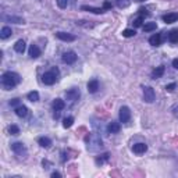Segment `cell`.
<instances>
[{"mask_svg":"<svg viewBox=\"0 0 178 178\" xmlns=\"http://www.w3.org/2000/svg\"><path fill=\"white\" fill-rule=\"evenodd\" d=\"M28 53H29V57H31V59H38L42 52H40V49L36 46V44H31V46H29V52Z\"/></svg>","mask_w":178,"mask_h":178,"instance_id":"obj_12","label":"cell"},{"mask_svg":"<svg viewBox=\"0 0 178 178\" xmlns=\"http://www.w3.org/2000/svg\"><path fill=\"white\" fill-rule=\"evenodd\" d=\"M20 105V99H13V100H10V106H18Z\"/></svg>","mask_w":178,"mask_h":178,"instance_id":"obj_33","label":"cell"},{"mask_svg":"<svg viewBox=\"0 0 178 178\" xmlns=\"http://www.w3.org/2000/svg\"><path fill=\"white\" fill-rule=\"evenodd\" d=\"M163 21L166 24H173L178 21V13H168L166 16H163Z\"/></svg>","mask_w":178,"mask_h":178,"instance_id":"obj_11","label":"cell"},{"mask_svg":"<svg viewBox=\"0 0 178 178\" xmlns=\"http://www.w3.org/2000/svg\"><path fill=\"white\" fill-rule=\"evenodd\" d=\"M135 34H136V32H135V29H124V31H123V36L124 38H132V36H135Z\"/></svg>","mask_w":178,"mask_h":178,"instance_id":"obj_25","label":"cell"},{"mask_svg":"<svg viewBox=\"0 0 178 178\" xmlns=\"http://www.w3.org/2000/svg\"><path fill=\"white\" fill-rule=\"evenodd\" d=\"M149 43L152 46H160L162 44V34H155L149 38Z\"/></svg>","mask_w":178,"mask_h":178,"instance_id":"obj_14","label":"cell"},{"mask_svg":"<svg viewBox=\"0 0 178 178\" xmlns=\"http://www.w3.org/2000/svg\"><path fill=\"white\" fill-rule=\"evenodd\" d=\"M11 150H13L17 156H22V157L26 156V148L24 146V143H21V142H14V143H11Z\"/></svg>","mask_w":178,"mask_h":178,"instance_id":"obj_4","label":"cell"},{"mask_svg":"<svg viewBox=\"0 0 178 178\" xmlns=\"http://www.w3.org/2000/svg\"><path fill=\"white\" fill-rule=\"evenodd\" d=\"M66 96H67V99L70 100V102H75V100L79 99V96H81V92H79V89L73 88V89H70V91L66 92Z\"/></svg>","mask_w":178,"mask_h":178,"instance_id":"obj_6","label":"cell"},{"mask_svg":"<svg viewBox=\"0 0 178 178\" xmlns=\"http://www.w3.org/2000/svg\"><path fill=\"white\" fill-rule=\"evenodd\" d=\"M176 87H177V85L174 84V82H173V84H168L167 87H166V91H167V92H173L174 89H176Z\"/></svg>","mask_w":178,"mask_h":178,"instance_id":"obj_31","label":"cell"},{"mask_svg":"<svg viewBox=\"0 0 178 178\" xmlns=\"http://www.w3.org/2000/svg\"><path fill=\"white\" fill-rule=\"evenodd\" d=\"M142 22H143V17H138V18L134 21V26H135V28H139V26L143 25Z\"/></svg>","mask_w":178,"mask_h":178,"instance_id":"obj_29","label":"cell"},{"mask_svg":"<svg viewBox=\"0 0 178 178\" xmlns=\"http://www.w3.org/2000/svg\"><path fill=\"white\" fill-rule=\"evenodd\" d=\"M120 129H121L120 123H115V121H111V123L107 125V131L110 134H118Z\"/></svg>","mask_w":178,"mask_h":178,"instance_id":"obj_13","label":"cell"},{"mask_svg":"<svg viewBox=\"0 0 178 178\" xmlns=\"http://www.w3.org/2000/svg\"><path fill=\"white\" fill-rule=\"evenodd\" d=\"M138 2H143V0H138Z\"/></svg>","mask_w":178,"mask_h":178,"instance_id":"obj_37","label":"cell"},{"mask_svg":"<svg viewBox=\"0 0 178 178\" xmlns=\"http://www.w3.org/2000/svg\"><path fill=\"white\" fill-rule=\"evenodd\" d=\"M38 143H39L42 148H50L52 141H50L47 136H40V138H38Z\"/></svg>","mask_w":178,"mask_h":178,"instance_id":"obj_21","label":"cell"},{"mask_svg":"<svg viewBox=\"0 0 178 178\" xmlns=\"http://www.w3.org/2000/svg\"><path fill=\"white\" fill-rule=\"evenodd\" d=\"M110 7H111V3H110V2H105V4H103V8H105V10H109Z\"/></svg>","mask_w":178,"mask_h":178,"instance_id":"obj_34","label":"cell"},{"mask_svg":"<svg viewBox=\"0 0 178 178\" xmlns=\"http://www.w3.org/2000/svg\"><path fill=\"white\" fill-rule=\"evenodd\" d=\"M56 36H57L60 40H64V42H74V40L77 39L73 34H68V32H57Z\"/></svg>","mask_w":178,"mask_h":178,"instance_id":"obj_8","label":"cell"},{"mask_svg":"<svg viewBox=\"0 0 178 178\" xmlns=\"http://www.w3.org/2000/svg\"><path fill=\"white\" fill-rule=\"evenodd\" d=\"M73 124H74V118H73V117L64 118V121H63V127H64V128H70Z\"/></svg>","mask_w":178,"mask_h":178,"instance_id":"obj_27","label":"cell"},{"mask_svg":"<svg viewBox=\"0 0 178 178\" xmlns=\"http://www.w3.org/2000/svg\"><path fill=\"white\" fill-rule=\"evenodd\" d=\"M139 16H141V17H146V16H149V13H148L146 8H139Z\"/></svg>","mask_w":178,"mask_h":178,"instance_id":"obj_32","label":"cell"},{"mask_svg":"<svg viewBox=\"0 0 178 178\" xmlns=\"http://www.w3.org/2000/svg\"><path fill=\"white\" fill-rule=\"evenodd\" d=\"M57 78H59V68L53 67L50 71H47L42 75V82L44 85H53L56 84Z\"/></svg>","mask_w":178,"mask_h":178,"instance_id":"obj_2","label":"cell"},{"mask_svg":"<svg viewBox=\"0 0 178 178\" xmlns=\"http://www.w3.org/2000/svg\"><path fill=\"white\" fill-rule=\"evenodd\" d=\"M52 177H53V178H56V177H61V174H60V173H52Z\"/></svg>","mask_w":178,"mask_h":178,"instance_id":"obj_36","label":"cell"},{"mask_svg":"<svg viewBox=\"0 0 178 178\" xmlns=\"http://www.w3.org/2000/svg\"><path fill=\"white\" fill-rule=\"evenodd\" d=\"M14 50H16L17 53H24L25 52V42H24L22 39L17 40L16 44H14Z\"/></svg>","mask_w":178,"mask_h":178,"instance_id":"obj_19","label":"cell"},{"mask_svg":"<svg viewBox=\"0 0 178 178\" xmlns=\"http://www.w3.org/2000/svg\"><path fill=\"white\" fill-rule=\"evenodd\" d=\"M146 150H148V145L142 143V142H139V143H135V145L132 146V152L135 153V155H143Z\"/></svg>","mask_w":178,"mask_h":178,"instance_id":"obj_9","label":"cell"},{"mask_svg":"<svg viewBox=\"0 0 178 178\" xmlns=\"http://www.w3.org/2000/svg\"><path fill=\"white\" fill-rule=\"evenodd\" d=\"M16 114L18 115V117H26V114H28V109L25 107V106H17L16 107Z\"/></svg>","mask_w":178,"mask_h":178,"instance_id":"obj_22","label":"cell"},{"mask_svg":"<svg viewBox=\"0 0 178 178\" xmlns=\"http://www.w3.org/2000/svg\"><path fill=\"white\" fill-rule=\"evenodd\" d=\"M87 88H88L89 93H96L97 89H99V81H97V79H91V81L88 82Z\"/></svg>","mask_w":178,"mask_h":178,"instance_id":"obj_10","label":"cell"},{"mask_svg":"<svg viewBox=\"0 0 178 178\" xmlns=\"http://www.w3.org/2000/svg\"><path fill=\"white\" fill-rule=\"evenodd\" d=\"M64 107H66V103H64L63 99H56L54 102H53V109H54V111H60V110H63Z\"/></svg>","mask_w":178,"mask_h":178,"instance_id":"obj_17","label":"cell"},{"mask_svg":"<svg viewBox=\"0 0 178 178\" xmlns=\"http://www.w3.org/2000/svg\"><path fill=\"white\" fill-rule=\"evenodd\" d=\"M20 82H21V78H20V75L17 73L6 71V73L2 75V85H3V88H4L6 91L13 89L14 87H17Z\"/></svg>","mask_w":178,"mask_h":178,"instance_id":"obj_1","label":"cell"},{"mask_svg":"<svg viewBox=\"0 0 178 178\" xmlns=\"http://www.w3.org/2000/svg\"><path fill=\"white\" fill-rule=\"evenodd\" d=\"M26 97H28L29 102H38V100H39V93H38L36 91H32L26 95Z\"/></svg>","mask_w":178,"mask_h":178,"instance_id":"obj_23","label":"cell"},{"mask_svg":"<svg viewBox=\"0 0 178 178\" xmlns=\"http://www.w3.org/2000/svg\"><path fill=\"white\" fill-rule=\"evenodd\" d=\"M8 132L11 134V135H18L20 134V128H18V125H10V128H8Z\"/></svg>","mask_w":178,"mask_h":178,"instance_id":"obj_28","label":"cell"},{"mask_svg":"<svg viewBox=\"0 0 178 178\" xmlns=\"http://www.w3.org/2000/svg\"><path fill=\"white\" fill-rule=\"evenodd\" d=\"M11 34H13V31H11L10 26H3L2 31H0V38L2 39H7V38L11 36Z\"/></svg>","mask_w":178,"mask_h":178,"instance_id":"obj_18","label":"cell"},{"mask_svg":"<svg viewBox=\"0 0 178 178\" xmlns=\"http://www.w3.org/2000/svg\"><path fill=\"white\" fill-rule=\"evenodd\" d=\"M63 61L66 64H74L77 61V53L75 52H66L63 54Z\"/></svg>","mask_w":178,"mask_h":178,"instance_id":"obj_7","label":"cell"},{"mask_svg":"<svg viewBox=\"0 0 178 178\" xmlns=\"http://www.w3.org/2000/svg\"><path fill=\"white\" fill-rule=\"evenodd\" d=\"M4 20H7V21H13L16 24H24V20L20 18V17H14V16H10V17H4Z\"/></svg>","mask_w":178,"mask_h":178,"instance_id":"obj_26","label":"cell"},{"mask_svg":"<svg viewBox=\"0 0 178 178\" xmlns=\"http://www.w3.org/2000/svg\"><path fill=\"white\" fill-rule=\"evenodd\" d=\"M143 100L146 103H153L156 100V93H155V89L152 87H146L143 88Z\"/></svg>","mask_w":178,"mask_h":178,"instance_id":"obj_3","label":"cell"},{"mask_svg":"<svg viewBox=\"0 0 178 178\" xmlns=\"http://www.w3.org/2000/svg\"><path fill=\"white\" fill-rule=\"evenodd\" d=\"M81 10H85V11H91V13H95V14H102V13H105V8L103 7H91V6H82L81 7Z\"/></svg>","mask_w":178,"mask_h":178,"instance_id":"obj_15","label":"cell"},{"mask_svg":"<svg viewBox=\"0 0 178 178\" xmlns=\"http://www.w3.org/2000/svg\"><path fill=\"white\" fill-rule=\"evenodd\" d=\"M120 121L124 124H127L129 120H131V110H129L127 106H123V107L120 109Z\"/></svg>","mask_w":178,"mask_h":178,"instance_id":"obj_5","label":"cell"},{"mask_svg":"<svg viewBox=\"0 0 178 178\" xmlns=\"http://www.w3.org/2000/svg\"><path fill=\"white\" fill-rule=\"evenodd\" d=\"M57 2V6L60 8H67V6H68V0H56Z\"/></svg>","mask_w":178,"mask_h":178,"instance_id":"obj_30","label":"cell"},{"mask_svg":"<svg viewBox=\"0 0 178 178\" xmlns=\"http://www.w3.org/2000/svg\"><path fill=\"white\" fill-rule=\"evenodd\" d=\"M168 42L171 43H178V29H173L168 32Z\"/></svg>","mask_w":178,"mask_h":178,"instance_id":"obj_20","label":"cell"},{"mask_svg":"<svg viewBox=\"0 0 178 178\" xmlns=\"http://www.w3.org/2000/svg\"><path fill=\"white\" fill-rule=\"evenodd\" d=\"M156 28H157L156 22H146L143 25V31L145 32H152V31H155Z\"/></svg>","mask_w":178,"mask_h":178,"instance_id":"obj_24","label":"cell"},{"mask_svg":"<svg viewBox=\"0 0 178 178\" xmlns=\"http://www.w3.org/2000/svg\"><path fill=\"white\" fill-rule=\"evenodd\" d=\"M173 67L176 68V70H178V59H174L173 60Z\"/></svg>","mask_w":178,"mask_h":178,"instance_id":"obj_35","label":"cell"},{"mask_svg":"<svg viewBox=\"0 0 178 178\" xmlns=\"http://www.w3.org/2000/svg\"><path fill=\"white\" fill-rule=\"evenodd\" d=\"M163 74H164V67L160 66V67H156L155 70L152 71V78L153 79H157V78H162Z\"/></svg>","mask_w":178,"mask_h":178,"instance_id":"obj_16","label":"cell"}]
</instances>
